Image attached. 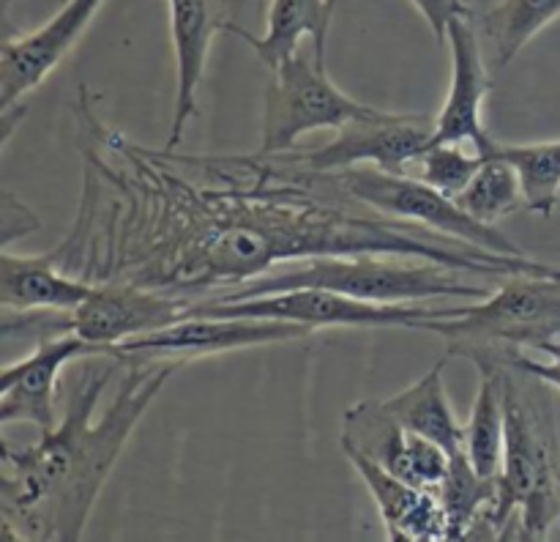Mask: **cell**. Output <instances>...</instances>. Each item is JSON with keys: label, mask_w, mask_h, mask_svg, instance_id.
Masks as SVG:
<instances>
[{"label": "cell", "mask_w": 560, "mask_h": 542, "mask_svg": "<svg viewBox=\"0 0 560 542\" xmlns=\"http://www.w3.org/2000/svg\"><path fill=\"white\" fill-rule=\"evenodd\" d=\"M82 189L52 250L88 282H131L189 301L222 299L279 263L328 255L427 261L474 277L560 274L530 255H501L388 217L348 192L339 173L299 151L180 153L129 140L107 124L88 85L74 99Z\"/></svg>", "instance_id": "1"}, {"label": "cell", "mask_w": 560, "mask_h": 542, "mask_svg": "<svg viewBox=\"0 0 560 542\" xmlns=\"http://www.w3.org/2000/svg\"><path fill=\"white\" fill-rule=\"evenodd\" d=\"M180 367L175 359L82 361L58 425L27 447L3 441V540H80L131 433Z\"/></svg>", "instance_id": "2"}, {"label": "cell", "mask_w": 560, "mask_h": 542, "mask_svg": "<svg viewBox=\"0 0 560 542\" xmlns=\"http://www.w3.org/2000/svg\"><path fill=\"white\" fill-rule=\"evenodd\" d=\"M501 367L506 389V443L498 471V498L470 537H503L509 520L520 515L517 534L539 540L560 520L556 425L545 394L530 392V383H525L528 376L506 365Z\"/></svg>", "instance_id": "3"}, {"label": "cell", "mask_w": 560, "mask_h": 542, "mask_svg": "<svg viewBox=\"0 0 560 542\" xmlns=\"http://www.w3.org/2000/svg\"><path fill=\"white\" fill-rule=\"evenodd\" d=\"M474 274L427 261H399L377 255L310 257L290 268H273L249 279L222 299L238 301L293 288H326L381 304H427L432 299H487L490 288L470 282Z\"/></svg>", "instance_id": "4"}, {"label": "cell", "mask_w": 560, "mask_h": 542, "mask_svg": "<svg viewBox=\"0 0 560 542\" xmlns=\"http://www.w3.org/2000/svg\"><path fill=\"white\" fill-rule=\"evenodd\" d=\"M421 332L441 334L448 356L470 361L503 350H539L560 337V274H512L479 304L421 323Z\"/></svg>", "instance_id": "5"}, {"label": "cell", "mask_w": 560, "mask_h": 542, "mask_svg": "<svg viewBox=\"0 0 560 542\" xmlns=\"http://www.w3.org/2000/svg\"><path fill=\"white\" fill-rule=\"evenodd\" d=\"M375 107L348 96L328 77L326 60L315 53L290 55L271 71L262 102V153L293 151L295 142L317 129H339Z\"/></svg>", "instance_id": "6"}, {"label": "cell", "mask_w": 560, "mask_h": 542, "mask_svg": "<svg viewBox=\"0 0 560 542\" xmlns=\"http://www.w3.org/2000/svg\"><path fill=\"white\" fill-rule=\"evenodd\" d=\"M459 307L381 304L326 288H293L238 301H195L191 315L271 318L301 323L306 328H421V323L457 315Z\"/></svg>", "instance_id": "7"}, {"label": "cell", "mask_w": 560, "mask_h": 542, "mask_svg": "<svg viewBox=\"0 0 560 542\" xmlns=\"http://www.w3.org/2000/svg\"><path fill=\"white\" fill-rule=\"evenodd\" d=\"M339 178L348 186L353 197L366 206L388 214V217L408 219V222L424 224V228L446 233L452 239L468 241V244L485 246L501 255H528L520 244H514L506 233L495 224H485L470 217L454 197L443 195L435 186L424 184L410 173H388V170L361 164V168L339 170Z\"/></svg>", "instance_id": "8"}, {"label": "cell", "mask_w": 560, "mask_h": 542, "mask_svg": "<svg viewBox=\"0 0 560 542\" xmlns=\"http://www.w3.org/2000/svg\"><path fill=\"white\" fill-rule=\"evenodd\" d=\"M312 337V328L290 321L271 318H213L189 315L156 332L140 334L126 343L115 345L113 356L120 361L129 359H175L189 361L206 356L230 354V350L260 348V345L299 343Z\"/></svg>", "instance_id": "9"}, {"label": "cell", "mask_w": 560, "mask_h": 542, "mask_svg": "<svg viewBox=\"0 0 560 542\" xmlns=\"http://www.w3.org/2000/svg\"><path fill=\"white\" fill-rule=\"evenodd\" d=\"M432 135H435V118L430 115L388 113L375 107L372 113L339 126L334 140L310 151H299V157L310 168L328 170V173L361 168V164H372L388 173H405L430 148Z\"/></svg>", "instance_id": "10"}, {"label": "cell", "mask_w": 560, "mask_h": 542, "mask_svg": "<svg viewBox=\"0 0 560 542\" xmlns=\"http://www.w3.org/2000/svg\"><path fill=\"white\" fill-rule=\"evenodd\" d=\"M109 356L80 334L66 332L42 339L22 359L9 361L0 370V425L9 430L14 422L49 433L58 425V378L77 359Z\"/></svg>", "instance_id": "11"}, {"label": "cell", "mask_w": 560, "mask_h": 542, "mask_svg": "<svg viewBox=\"0 0 560 542\" xmlns=\"http://www.w3.org/2000/svg\"><path fill=\"white\" fill-rule=\"evenodd\" d=\"M102 5L104 0H66L36 31L20 38L5 36L0 47V107H20L22 99L63 64Z\"/></svg>", "instance_id": "12"}, {"label": "cell", "mask_w": 560, "mask_h": 542, "mask_svg": "<svg viewBox=\"0 0 560 542\" xmlns=\"http://www.w3.org/2000/svg\"><path fill=\"white\" fill-rule=\"evenodd\" d=\"M195 301L159 293L131 282H96L93 293L71 310V332L113 356L115 345L156 332L191 315Z\"/></svg>", "instance_id": "13"}, {"label": "cell", "mask_w": 560, "mask_h": 542, "mask_svg": "<svg viewBox=\"0 0 560 542\" xmlns=\"http://www.w3.org/2000/svg\"><path fill=\"white\" fill-rule=\"evenodd\" d=\"M446 47L452 53V80L446 102L435 115V142H459L474 146L487 157L495 140L485 124V99L492 91L490 64L485 58V44L470 14H459L448 22Z\"/></svg>", "instance_id": "14"}, {"label": "cell", "mask_w": 560, "mask_h": 542, "mask_svg": "<svg viewBox=\"0 0 560 542\" xmlns=\"http://www.w3.org/2000/svg\"><path fill=\"white\" fill-rule=\"evenodd\" d=\"M170 3V36L175 55V109L164 148H178L189 120L200 113L202 77L208 66V49L213 36L224 31L219 0H167Z\"/></svg>", "instance_id": "15"}, {"label": "cell", "mask_w": 560, "mask_h": 542, "mask_svg": "<svg viewBox=\"0 0 560 542\" xmlns=\"http://www.w3.org/2000/svg\"><path fill=\"white\" fill-rule=\"evenodd\" d=\"M345 458L370 491L388 540H448V518L435 491L402 480L386 465L375 463L366 454L345 449Z\"/></svg>", "instance_id": "16"}, {"label": "cell", "mask_w": 560, "mask_h": 542, "mask_svg": "<svg viewBox=\"0 0 560 542\" xmlns=\"http://www.w3.org/2000/svg\"><path fill=\"white\" fill-rule=\"evenodd\" d=\"M334 9H337V0H271L262 36H255V33L230 20L224 22V33L244 38L268 71H273L282 60L299 53L304 38H310L312 53L326 60Z\"/></svg>", "instance_id": "17"}, {"label": "cell", "mask_w": 560, "mask_h": 542, "mask_svg": "<svg viewBox=\"0 0 560 542\" xmlns=\"http://www.w3.org/2000/svg\"><path fill=\"white\" fill-rule=\"evenodd\" d=\"M96 282L63 272L47 255H0V304L5 310H74L93 293Z\"/></svg>", "instance_id": "18"}, {"label": "cell", "mask_w": 560, "mask_h": 542, "mask_svg": "<svg viewBox=\"0 0 560 542\" xmlns=\"http://www.w3.org/2000/svg\"><path fill=\"white\" fill-rule=\"evenodd\" d=\"M446 359L448 354L441 361H435L419 381L410 383L408 389L397 392L394 397L383 400V403L397 416L405 430L430 438V441L441 443L448 454H454L463 449L465 425L457 419L452 403H448L446 381H443Z\"/></svg>", "instance_id": "19"}, {"label": "cell", "mask_w": 560, "mask_h": 542, "mask_svg": "<svg viewBox=\"0 0 560 542\" xmlns=\"http://www.w3.org/2000/svg\"><path fill=\"white\" fill-rule=\"evenodd\" d=\"M481 44H487V64L501 71L545 31L560 20V0H495L470 14Z\"/></svg>", "instance_id": "20"}, {"label": "cell", "mask_w": 560, "mask_h": 542, "mask_svg": "<svg viewBox=\"0 0 560 542\" xmlns=\"http://www.w3.org/2000/svg\"><path fill=\"white\" fill-rule=\"evenodd\" d=\"M481 372L479 392L474 408L465 422L463 449L474 469L485 476H498L506 443V389H503V367L495 359H476Z\"/></svg>", "instance_id": "21"}, {"label": "cell", "mask_w": 560, "mask_h": 542, "mask_svg": "<svg viewBox=\"0 0 560 542\" xmlns=\"http://www.w3.org/2000/svg\"><path fill=\"white\" fill-rule=\"evenodd\" d=\"M408 441L410 433L399 425L383 400H361L345 411L342 438H339L342 452L353 449V452L366 454L402 480L408 469Z\"/></svg>", "instance_id": "22"}, {"label": "cell", "mask_w": 560, "mask_h": 542, "mask_svg": "<svg viewBox=\"0 0 560 542\" xmlns=\"http://www.w3.org/2000/svg\"><path fill=\"white\" fill-rule=\"evenodd\" d=\"M448 518V540H468L474 526L485 518L498 498V476L474 469L465 449L452 454L446 476L435 487Z\"/></svg>", "instance_id": "23"}, {"label": "cell", "mask_w": 560, "mask_h": 542, "mask_svg": "<svg viewBox=\"0 0 560 542\" xmlns=\"http://www.w3.org/2000/svg\"><path fill=\"white\" fill-rule=\"evenodd\" d=\"M487 153L512 162L523 181L525 208L550 217L560 200V140L495 142Z\"/></svg>", "instance_id": "24"}, {"label": "cell", "mask_w": 560, "mask_h": 542, "mask_svg": "<svg viewBox=\"0 0 560 542\" xmlns=\"http://www.w3.org/2000/svg\"><path fill=\"white\" fill-rule=\"evenodd\" d=\"M457 203L479 222L495 224L498 219L525 206L523 181L512 162L495 157V153H487L485 164L474 175L468 189L457 197Z\"/></svg>", "instance_id": "25"}, {"label": "cell", "mask_w": 560, "mask_h": 542, "mask_svg": "<svg viewBox=\"0 0 560 542\" xmlns=\"http://www.w3.org/2000/svg\"><path fill=\"white\" fill-rule=\"evenodd\" d=\"M485 159V153L476 151V148L474 151H465V146H459V142H435L405 173L416 175L424 184L435 186L438 192L457 200L468 189L474 175L479 173Z\"/></svg>", "instance_id": "26"}, {"label": "cell", "mask_w": 560, "mask_h": 542, "mask_svg": "<svg viewBox=\"0 0 560 542\" xmlns=\"http://www.w3.org/2000/svg\"><path fill=\"white\" fill-rule=\"evenodd\" d=\"M539 350L547 356V361L530 359L525 350H503V354L487 356V359H495V361H501V365L512 367V370L536 378V381L550 383V387H556L560 392V337L545 343ZM476 359H485V356H476Z\"/></svg>", "instance_id": "27"}, {"label": "cell", "mask_w": 560, "mask_h": 542, "mask_svg": "<svg viewBox=\"0 0 560 542\" xmlns=\"http://www.w3.org/2000/svg\"><path fill=\"white\" fill-rule=\"evenodd\" d=\"M42 228V219L36 217V211L25 206L22 200H16L9 189L3 192V206H0V230H3V250H9L16 239L22 235H31Z\"/></svg>", "instance_id": "28"}, {"label": "cell", "mask_w": 560, "mask_h": 542, "mask_svg": "<svg viewBox=\"0 0 560 542\" xmlns=\"http://www.w3.org/2000/svg\"><path fill=\"white\" fill-rule=\"evenodd\" d=\"M410 3L421 11L424 22L430 25L432 36H435L441 44H446L448 22L459 14H468L465 0H410Z\"/></svg>", "instance_id": "29"}, {"label": "cell", "mask_w": 560, "mask_h": 542, "mask_svg": "<svg viewBox=\"0 0 560 542\" xmlns=\"http://www.w3.org/2000/svg\"><path fill=\"white\" fill-rule=\"evenodd\" d=\"M495 0H465V5H468V14H476V11L487 9V5H492Z\"/></svg>", "instance_id": "30"}]
</instances>
